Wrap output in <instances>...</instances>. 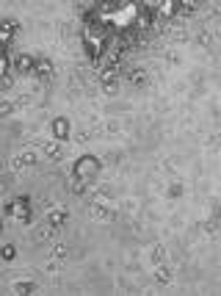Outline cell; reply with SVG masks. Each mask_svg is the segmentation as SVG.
<instances>
[{
	"label": "cell",
	"mask_w": 221,
	"mask_h": 296,
	"mask_svg": "<svg viewBox=\"0 0 221 296\" xmlns=\"http://www.w3.org/2000/svg\"><path fill=\"white\" fill-rule=\"evenodd\" d=\"M108 39H110V28L89 19L86 31H83V50H86L89 61H100L108 50Z\"/></svg>",
	"instance_id": "cell-1"
},
{
	"label": "cell",
	"mask_w": 221,
	"mask_h": 296,
	"mask_svg": "<svg viewBox=\"0 0 221 296\" xmlns=\"http://www.w3.org/2000/svg\"><path fill=\"white\" fill-rule=\"evenodd\" d=\"M89 213H92L94 222H114L116 219V210L114 205H110V197L105 191H100V194H94L89 199Z\"/></svg>",
	"instance_id": "cell-2"
},
{
	"label": "cell",
	"mask_w": 221,
	"mask_h": 296,
	"mask_svg": "<svg viewBox=\"0 0 221 296\" xmlns=\"http://www.w3.org/2000/svg\"><path fill=\"white\" fill-rule=\"evenodd\" d=\"M72 175H78V177H83V180L92 183L94 177L100 175V158H94V155H80L78 161L72 163Z\"/></svg>",
	"instance_id": "cell-3"
},
{
	"label": "cell",
	"mask_w": 221,
	"mask_h": 296,
	"mask_svg": "<svg viewBox=\"0 0 221 296\" xmlns=\"http://www.w3.org/2000/svg\"><path fill=\"white\" fill-rule=\"evenodd\" d=\"M9 213L14 216V222H19V224H31V222H33L31 199H28L25 194H23V197H17V199H11V205H9Z\"/></svg>",
	"instance_id": "cell-4"
},
{
	"label": "cell",
	"mask_w": 221,
	"mask_h": 296,
	"mask_svg": "<svg viewBox=\"0 0 221 296\" xmlns=\"http://www.w3.org/2000/svg\"><path fill=\"white\" fill-rule=\"evenodd\" d=\"M50 133H53V139L58 144L69 141V136H72V122H69L67 116H55V119L50 122Z\"/></svg>",
	"instance_id": "cell-5"
},
{
	"label": "cell",
	"mask_w": 221,
	"mask_h": 296,
	"mask_svg": "<svg viewBox=\"0 0 221 296\" xmlns=\"http://www.w3.org/2000/svg\"><path fill=\"white\" fill-rule=\"evenodd\" d=\"M100 83H102V92L110 94V97H114V94H119V67H105Z\"/></svg>",
	"instance_id": "cell-6"
},
{
	"label": "cell",
	"mask_w": 221,
	"mask_h": 296,
	"mask_svg": "<svg viewBox=\"0 0 221 296\" xmlns=\"http://www.w3.org/2000/svg\"><path fill=\"white\" fill-rule=\"evenodd\" d=\"M19 33V23L17 19H0V47L11 45Z\"/></svg>",
	"instance_id": "cell-7"
},
{
	"label": "cell",
	"mask_w": 221,
	"mask_h": 296,
	"mask_svg": "<svg viewBox=\"0 0 221 296\" xmlns=\"http://www.w3.org/2000/svg\"><path fill=\"white\" fill-rule=\"evenodd\" d=\"M33 67H36V58L28 56V53H19L14 58V72L17 75H33Z\"/></svg>",
	"instance_id": "cell-8"
},
{
	"label": "cell",
	"mask_w": 221,
	"mask_h": 296,
	"mask_svg": "<svg viewBox=\"0 0 221 296\" xmlns=\"http://www.w3.org/2000/svg\"><path fill=\"white\" fill-rule=\"evenodd\" d=\"M155 9V17H163V19H171L180 14V3H174V0H166V3H155L152 6Z\"/></svg>",
	"instance_id": "cell-9"
},
{
	"label": "cell",
	"mask_w": 221,
	"mask_h": 296,
	"mask_svg": "<svg viewBox=\"0 0 221 296\" xmlns=\"http://www.w3.org/2000/svg\"><path fill=\"white\" fill-rule=\"evenodd\" d=\"M45 222L50 224L53 230H61V227H64V224L69 222V213H67L64 208H55V210H50V213L45 216Z\"/></svg>",
	"instance_id": "cell-10"
},
{
	"label": "cell",
	"mask_w": 221,
	"mask_h": 296,
	"mask_svg": "<svg viewBox=\"0 0 221 296\" xmlns=\"http://www.w3.org/2000/svg\"><path fill=\"white\" fill-rule=\"evenodd\" d=\"M33 75H36L41 83H50V80H53V64H50V61H45V58L36 61V67H33Z\"/></svg>",
	"instance_id": "cell-11"
},
{
	"label": "cell",
	"mask_w": 221,
	"mask_h": 296,
	"mask_svg": "<svg viewBox=\"0 0 221 296\" xmlns=\"http://www.w3.org/2000/svg\"><path fill=\"white\" fill-rule=\"evenodd\" d=\"M171 277H174V271H171L169 263H158V266H155V282H161V285H169Z\"/></svg>",
	"instance_id": "cell-12"
},
{
	"label": "cell",
	"mask_w": 221,
	"mask_h": 296,
	"mask_svg": "<svg viewBox=\"0 0 221 296\" xmlns=\"http://www.w3.org/2000/svg\"><path fill=\"white\" fill-rule=\"evenodd\" d=\"M45 155L50 158V161H64V150H61V144L58 141H53V144H45Z\"/></svg>",
	"instance_id": "cell-13"
},
{
	"label": "cell",
	"mask_w": 221,
	"mask_h": 296,
	"mask_svg": "<svg viewBox=\"0 0 221 296\" xmlns=\"http://www.w3.org/2000/svg\"><path fill=\"white\" fill-rule=\"evenodd\" d=\"M69 191H72V194L89 191V180H83V177H78V175H69Z\"/></svg>",
	"instance_id": "cell-14"
},
{
	"label": "cell",
	"mask_w": 221,
	"mask_h": 296,
	"mask_svg": "<svg viewBox=\"0 0 221 296\" xmlns=\"http://www.w3.org/2000/svg\"><path fill=\"white\" fill-rule=\"evenodd\" d=\"M152 263H169V255H166V249H163V246L161 244H155V246H152Z\"/></svg>",
	"instance_id": "cell-15"
},
{
	"label": "cell",
	"mask_w": 221,
	"mask_h": 296,
	"mask_svg": "<svg viewBox=\"0 0 221 296\" xmlns=\"http://www.w3.org/2000/svg\"><path fill=\"white\" fill-rule=\"evenodd\" d=\"M36 161H39V155L28 150V153H23V155L17 158V166H33V163H36Z\"/></svg>",
	"instance_id": "cell-16"
},
{
	"label": "cell",
	"mask_w": 221,
	"mask_h": 296,
	"mask_svg": "<svg viewBox=\"0 0 221 296\" xmlns=\"http://www.w3.org/2000/svg\"><path fill=\"white\" fill-rule=\"evenodd\" d=\"M130 83L138 86V89H144V86H147V72H141V70L130 72Z\"/></svg>",
	"instance_id": "cell-17"
},
{
	"label": "cell",
	"mask_w": 221,
	"mask_h": 296,
	"mask_svg": "<svg viewBox=\"0 0 221 296\" xmlns=\"http://www.w3.org/2000/svg\"><path fill=\"white\" fill-rule=\"evenodd\" d=\"M0 258H3V260H14V258H17V246H14V244H3V246H0Z\"/></svg>",
	"instance_id": "cell-18"
},
{
	"label": "cell",
	"mask_w": 221,
	"mask_h": 296,
	"mask_svg": "<svg viewBox=\"0 0 221 296\" xmlns=\"http://www.w3.org/2000/svg\"><path fill=\"white\" fill-rule=\"evenodd\" d=\"M14 293H36V285H33V282H17V285H14Z\"/></svg>",
	"instance_id": "cell-19"
},
{
	"label": "cell",
	"mask_w": 221,
	"mask_h": 296,
	"mask_svg": "<svg viewBox=\"0 0 221 296\" xmlns=\"http://www.w3.org/2000/svg\"><path fill=\"white\" fill-rule=\"evenodd\" d=\"M9 114H11V102L3 100V102H0V116H9Z\"/></svg>",
	"instance_id": "cell-20"
},
{
	"label": "cell",
	"mask_w": 221,
	"mask_h": 296,
	"mask_svg": "<svg viewBox=\"0 0 221 296\" xmlns=\"http://www.w3.org/2000/svg\"><path fill=\"white\" fill-rule=\"evenodd\" d=\"M180 194H183V185H180V183L169 185V197H180Z\"/></svg>",
	"instance_id": "cell-21"
},
{
	"label": "cell",
	"mask_w": 221,
	"mask_h": 296,
	"mask_svg": "<svg viewBox=\"0 0 221 296\" xmlns=\"http://www.w3.org/2000/svg\"><path fill=\"white\" fill-rule=\"evenodd\" d=\"M53 255H55V258H67V246H64V244H58V246H55V252H53Z\"/></svg>",
	"instance_id": "cell-22"
},
{
	"label": "cell",
	"mask_w": 221,
	"mask_h": 296,
	"mask_svg": "<svg viewBox=\"0 0 221 296\" xmlns=\"http://www.w3.org/2000/svg\"><path fill=\"white\" fill-rule=\"evenodd\" d=\"M0 232H3V224H0Z\"/></svg>",
	"instance_id": "cell-23"
}]
</instances>
